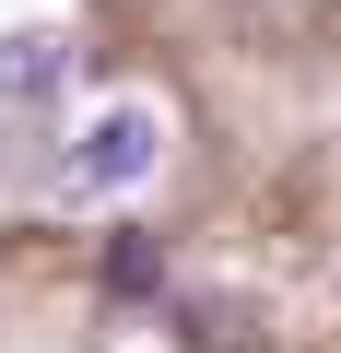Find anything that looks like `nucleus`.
Listing matches in <instances>:
<instances>
[{"mask_svg": "<svg viewBox=\"0 0 341 353\" xmlns=\"http://www.w3.org/2000/svg\"><path fill=\"white\" fill-rule=\"evenodd\" d=\"M153 165H165V106H153V94H118V106H94L83 141L59 153V189H71V201H118V189H141Z\"/></svg>", "mask_w": 341, "mask_h": 353, "instance_id": "f257e3e1", "label": "nucleus"}, {"mask_svg": "<svg viewBox=\"0 0 341 353\" xmlns=\"http://www.w3.org/2000/svg\"><path fill=\"white\" fill-rule=\"evenodd\" d=\"M59 83H71V36L59 24H12V36H0V118L48 106Z\"/></svg>", "mask_w": 341, "mask_h": 353, "instance_id": "f03ea898", "label": "nucleus"}]
</instances>
